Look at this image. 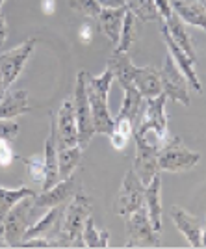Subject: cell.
Listing matches in <instances>:
<instances>
[{
	"label": "cell",
	"instance_id": "1",
	"mask_svg": "<svg viewBox=\"0 0 206 249\" xmlns=\"http://www.w3.org/2000/svg\"><path fill=\"white\" fill-rule=\"evenodd\" d=\"M93 203L86 194L78 192L76 196L67 203L65 212H63L62 227L56 234V240H52V246L60 248H86L82 238V231L86 219L91 216Z\"/></svg>",
	"mask_w": 206,
	"mask_h": 249
},
{
	"label": "cell",
	"instance_id": "2",
	"mask_svg": "<svg viewBox=\"0 0 206 249\" xmlns=\"http://www.w3.org/2000/svg\"><path fill=\"white\" fill-rule=\"evenodd\" d=\"M112 82H114V74L110 69H106L97 76L86 73V91L91 106L93 124L97 134L110 136V132L114 130V115L110 114L108 108V93Z\"/></svg>",
	"mask_w": 206,
	"mask_h": 249
},
{
	"label": "cell",
	"instance_id": "3",
	"mask_svg": "<svg viewBox=\"0 0 206 249\" xmlns=\"http://www.w3.org/2000/svg\"><path fill=\"white\" fill-rule=\"evenodd\" d=\"M165 103L167 95L162 93L154 99H143L139 115L134 124V136L151 143L164 145L167 140V115H165Z\"/></svg>",
	"mask_w": 206,
	"mask_h": 249
},
{
	"label": "cell",
	"instance_id": "4",
	"mask_svg": "<svg viewBox=\"0 0 206 249\" xmlns=\"http://www.w3.org/2000/svg\"><path fill=\"white\" fill-rule=\"evenodd\" d=\"M201 162V155L182 145L178 136L167 138L158 151V169L169 173H184L193 169Z\"/></svg>",
	"mask_w": 206,
	"mask_h": 249
},
{
	"label": "cell",
	"instance_id": "5",
	"mask_svg": "<svg viewBox=\"0 0 206 249\" xmlns=\"http://www.w3.org/2000/svg\"><path fill=\"white\" fill-rule=\"evenodd\" d=\"M72 106H74V115H76V124H78V145L86 149L93 140L95 124H93L91 106L86 91V71H78L76 82H74V93H72Z\"/></svg>",
	"mask_w": 206,
	"mask_h": 249
},
{
	"label": "cell",
	"instance_id": "6",
	"mask_svg": "<svg viewBox=\"0 0 206 249\" xmlns=\"http://www.w3.org/2000/svg\"><path fill=\"white\" fill-rule=\"evenodd\" d=\"M124 225H126V248L132 246H149V248H158L162 244L160 234L154 231L151 219L147 216V208L145 205L137 208L136 212L124 216Z\"/></svg>",
	"mask_w": 206,
	"mask_h": 249
},
{
	"label": "cell",
	"instance_id": "7",
	"mask_svg": "<svg viewBox=\"0 0 206 249\" xmlns=\"http://www.w3.org/2000/svg\"><path fill=\"white\" fill-rule=\"evenodd\" d=\"M34 197L35 196H28V197L21 199L2 219L4 238L8 242V246H19L22 242L24 231L30 227L28 219H30V216L34 214V208H35Z\"/></svg>",
	"mask_w": 206,
	"mask_h": 249
},
{
	"label": "cell",
	"instance_id": "8",
	"mask_svg": "<svg viewBox=\"0 0 206 249\" xmlns=\"http://www.w3.org/2000/svg\"><path fill=\"white\" fill-rule=\"evenodd\" d=\"M160 78H162V91L167 95V99L180 103L182 106H189V84L186 80L182 71L176 67L175 60L171 58V54L167 52L164 60V67L160 71Z\"/></svg>",
	"mask_w": 206,
	"mask_h": 249
},
{
	"label": "cell",
	"instance_id": "9",
	"mask_svg": "<svg viewBox=\"0 0 206 249\" xmlns=\"http://www.w3.org/2000/svg\"><path fill=\"white\" fill-rule=\"evenodd\" d=\"M143 201H145V184L137 178L134 169H130L124 175L121 192H119V196H117V199H115L114 203V214L124 218V216L136 212L137 208L143 207Z\"/></svg>",
	"mask_w": 206,
	"mask_h": 249
},
{
	"label": "cell",
	"instance_id": "10",
	"mask_svg": "<svg viewBox=\"0 0 206 249\" xmlns=\"http://www.w3.org/2000/svg\"><path fill=\"white\" fill-rule=\"evenodd\" d=\"M136 142V155H134V173L137 175V178L149 184L153 180V177L158 175V151L160 147L158 143H151V142H145L139 138H134Z\"/></svg>",
	"mask_w": 206,
	"mask_h": 249
},
{
	"label": "cell",
	"instance_id": "11",
	"mask_svg": "<svg viewBox=\"0 0 206 249\" xmlns=\"http://www.w3.org/2000/svg\"><path fill=\"white\" fill-rule=\"evenodd\" d=\"M34 49H35V39L30 37L19 47L0 54V73H2V78H4L8 88L19 78L22 67H24L26 60L32 56Z\"/></svg>",
	"mask_w": 206,
	"mask_h": 249
},
{
	"label": "cell",
	"instance_id": "12",
	"mask_svg": "<svg viewBox=\"0 0 206 249\" xmlns=\"http://www.w3.org/2000/svg\"><path fill=\"white\" fill-rule=\"evenodd\" d=\"M56 140H58V149L78 145V124H76L72 99H65L56 114Z\"/></svg>",
	"mask_w": 206,
	"mask_h": 249
},
{
	"label": "cell",
	"instance_id": "13",
	"mask_svg": "<svg viewBox=\"0 0 206 249\" xmlns=\"http://www.w3.org/2000/svg\"><path fill=\"white\" fill-rule=\"evenodd\" d=\"M160 34H162V37H164L167 52H169V54H171V58L175 60L176 67L182 71V74H184L186 80H188V84L195 89L197 93H201V91H203V86H201V80H199V76H197V73H195V62L197 60L189 58V56H188V54H186V52L182 51L175 41H173V37L169 36V32H167V28H165L164 21H162V26H160Z\"/></svg>",
	"mask_w": 206,
	"mask_h": 249
},
{
	"label": "cell",
	"instance_id": "14",
	"mask_svg": "<svg viewBox=\"0 0 206 249\" xmlns=\"http://www.w3.org/2000/svg\"><path fill=\"white\" fill-rule=\"evenodd\" d=\"M43 160H45V180L41 190H49L60 182V169H58V140H56V115H52L51 132L45 140L43 149Z\"/></svg>",
	"mask_w": 206,
	"mask_h": 249
},
{
	"label": "cell",
	"instance_id": "15",
	"mask_svg": "<svg viewBox=\"0 0 206 249\" xmlns=\"http://www.w3.org/2000/svg\"><path fill=\"white\" fill-rule=\"evenodd\" d=\"M143 205L147 208V216L151 219L154 231L158 234H162V231H164V225H162L164 208H162V178H160V175H154L149 184H145Z\"/></svg>",
	"mask_w": 206,
	"mask_h": 249
},
{
	"label": "cell",
	"instance_id": "16",
	"mask_svg": "<svg viewBox=\"0 0 206 249\" xmlns=\"http://www.w3.org/2000/svg\"><path fill=\"white\" fill-rule=\"evenodd\" d=\"M171 219L175 223V227L184 234V238L188 240V244L191 248H203V242H201V236H203V227H201V219L186 212L184 208L180 207H173L171 208Z\"/></svg>",
	"mask_w": 206,
	"mask_h": 249
},
{
	"label": "cell",
	"instance_id": "17",
	"mask_svg": "<svg viewBox=\"0 0 206 249\" xmlns=\"http://www.w3.org/2000/svg\"><path fill=\"white\" fill-rule=\"evenodd\" d=\"M72 196H74V177L71 175L69 178H63L49 190H43L39 196L35 194L34 203H35V208H52L67 203Z\"/></svg>",
	"mask_w": 206,
	"mask_h": 249
},
{
	"label": "cell",
	"instance_id": "18",
	"mask_svg": "<svg viewBox=\"0 0 206 249\" xmlns=\"http://www.w3.org/2000/svg\"><path fill=\"white\" fill-rule=\"evenodd\" d=\"M171 6L184 24L206 32V6L203 0H171Z\"/></svg>",
	"mask_w": 206,
	"mask_h": 249
},
{
	"label": "cell",
	"instance_id": "19",
	"mask_svg": "<svg viewBox=\"0 0 206 249\" xmlns=\"http://www.w3.org/2000/svg\"><path fill=\"white\" fill-rule=\"evenodd\" d=\"M134 86L141 93L143 99H154L162 93V78L160 71L154 67H136L134 69Z\"/></svg>",
	"mask_w": 206,
	"mask_h": 249
},
{
	"label": "cell",
	"instance_id": "20",
	"mask_svg": "<svg viewBox=\"0 0 206 249\" xmlns=\"http://www.w3.org/2000/svg\"><path fill=\"white\" fill-rule=\"evenodd\" d=\"M106 69H110L114 74V80L121 84V88H126L130 84H134V69L136 65L132 63L128 52H119L114 51L110 56V60L106 63Z\"/></svg>",
	"mask_w": 206,
	"mask_h": 249
},
{
	"label": "cell",
	"instance_id": "21",
	"mask_svg": "<svg viewBox=\"0 0 206 249\" xmlns=\"http://www.w3.org/2000/svg\"><path fill=\"white\" fill-rule=\"evenodd\" d=\"M28 112H30V104H28V93L24 89L6 91L0 101V119H15L17 115Z\"/></svg>",
	"mask_w": 206,
	"mask_h": 249
},
{
	"label": "cell",
	"instance_id": "22",
	"mask_svg": "<svg viewBox=\"0 0 206 249\" xmlns=\"http://www.w3.org/2000/svg\"><path fill=\"white\" fill-rule=\"evenodd\" d=\"M126 10H128L126 6H124V8H114V10H101L99 17H97L103 34L110 39V43H114V45L119 43L121 26H123Z\"/></svg>",
	"mask_w": 206,
	"mask_h": 249
},
{
	"label": "cell",
	"instance_id": "23",
	"mask_svg": "<svg viewBox=\"0 0 206 249\" xmlns=\"http://www.w3.org/2000/svg\"><path fill=\"white\" fill-rule=\"evenodd\" d=\"M165 28L169 32V36L173 37V41L182 49V51L189 56V58H193L197 60V52H195V47H193V43H191V37H189V34L186 30V24L182 22V19L176 15L175 11H173V15L171 17H167L164 21Z\"/></svg>",
	"mask_w": 206,
	"mask_h": 249
},
{
	"label": "cell",
	"instance_id": "24",
	"mask_svg": "<svg viewBox=\"0 0 206 249\" xmlns=\"http://www.w3.org/2000/svg\"><path fill=\"white\" fill-rule=\"evenodd\" d=\"M123 89H124V99H123V104H121V110H119V114H117L115 119H126V121H130L132 124H136V119L139 115V108H141V103H143V97L137 91V88H136L134 84L126 86Z\"/></svg>",
	"mask_w": 206,
	"mask_h": 249
},
{
	"label": "cell",
	"instance_id": "25",
	"mask_svg": "<svg viewBox=\"0 0 206 249\" xmlns=\"http://www.w3.org/2000/svg\"><path fill=\"white\" fill-rule=\"evenodd\" d=\"M82 147H63L58 149V169H60V180L69 178L71 175H74L76 167L82 160Z\"/></svg>",
	"mask_w": 206,
	"mask_h": 249
},
{
	"label": "cell",
	"instance_id": "26",
	"mask_svg": "<svg viewBox=\"0 0 206 249\" xmlns=\"http://www.w3.org/2000/svg\"><path fill=\"white\" fill-rule=\"evenodd\" d=\"M28 196H35V192L30 190L28 186H19V188L0 186V221L4 219V216H6L21 199L28 197Z\"/></svg>",
	"mask_w": 206,
	"mask_h": 249
},
{
	"label": "cell",
	"instance_id": "27",
	"mask_svg": "<svg viewBox=\"0 0 206 249\" xmlns=\"http://www.w3.org/2000/svg\"><path fill=\"white\" fill-rule=\"evenodd\" d=\"M126 8L134 13V17L139 22H162L154 0H126Z\"/></svg>",
	"mask_w": 206,
	"mask_h": 249
},
{
	"label": "cell",
	"instance_id": "28",
	"mask_svg": "<svg viewBox=\"0 0 206 249\" xmlns=\"http://www.w3.org/2000/svg\"><path fill=\"white\" fill-rule=\"evenodd\" d=\"M82 238L86 248H108V242H110V231H99L93 218L86 219L82 231Z\"/></svg>",
	"mask_w": 206,
	"mask_h": 249
},
{
	"label": "cell",
	"instance_id": "29",
	"mask_svg": "<svg viewBox=\"0 0 206 249\" xmlns=\"http://www.w3.org/2000/svg\"><path fill=\"white\" fill-rule=\"evenodd\" d=\"M136 22H137V19L134 17V13H132L130 10H126V13H124L123 26H121L119 43L115 45V51L128 52L130 49H132V45H134V41H136V36H137V30H136Z\"/></svg>",
	"mask_w": 206,
	"mask_h": 249
},
{
	"label": "cell",
	"instance_id": "30",
	"mask_svg": "<svg viewBox=\"0 0 206 249\" xmlns=\"http://www.w3.org/2000/svg\"><path fill=\"white\" fill-rule=\"evenodd\" d=\"M132 136H134V124L126 119H115L114 117V130L108 136L112 140L114 149H117V151L124 149Z\"/></svg>",
	"mask_w": 206,
	"mask_h": 249
},
{
	"label": "cell",
	"instance_id": "31",
	"mask_svg": "<svg viewBox=\"0 0 206 249\" xmlns=\"http://www.w3.org/2000/svg\"><path fill=\"white\" fill-rule=\"evenodd\" d=\"M21 160L24 162L26 169H28V175L32 177V180L37 182V184H43V180H45V160H43V155L21 156Z\"/></svg>",
	"mask_w": 206,
	"mask_h": 249
},
{
	"label": "cell",
	"instance_id": "32",
	"mask_svg": "<svg viewBox=\"0 0 206 249\" xmlns=\"http://www.w3.org/2000/svg\"><path fill=\"white\" fill-rule=\"evenodd\" d=\"M69 2V8L72 11H78L86 17H93L97 19L99 13H101V6L97 0H67Z\"/></svg>",
	"mask_w": 206,
	"mask_h": 249
},
{
	"label": "cell",
	"instance_id": "33",
	"mask_svg": "<svg viewBox=\"0 0 206 249\" xmlns=\"http://www.w3.org/2000/svg\"><path fill=\"white\" fill-rule=\"evenodd\" d=\"M19 136V124L13 119H0V140L13 142Z\"/></svg>",
	"mask_w": 206,
	"mask_h": 249
},
{
	"label": "cell",
	"instance_id": "34",
	"mask_svg": "<svg viewBox=\"0 0 206 249\" xmlns=\"http://www.w3.org/2000/svg\"><path fill=\"white\" fill-rule=\"evenodd\" d=\"M15 153H13V147H11L10 140H0V166L8 167L13 162Z\"/></svg>",
	"mask_w": 206,
	"mask_h": 249
},
{
	"label": "cell",
	"instance_id": "35",
	"mask_svg": "<svg viewBox=\"0 0 206 249\" xmlns=\"http://www.w3.org/2000/svg\"><path fill=\"white\" fill-rule=\"evenodd\" d=\"M21 248H51L52 240H47L45 236H34V238H26L19 244Z\"/></svg>",
	"mask_w": 206,
	"mask_h": 249
},
{
	"label": "cell",
	"instance_id": "36",
	"mask_svg": "<svg viewBox=\"0 0 206 249\" xmlns=\"http://www.w3.org/2000/svg\"><path fill=\"white\" fill-rule=\"evenodd\" d=\"M154 4H156L158 13H160V17H162V21H165L167 17H171V15H173L171 0H154Z\"/></svg>",
	"mask_w": 206,
	"mask_h": 249
},
{
	"label": "cell",
	"instance_id": "37",
	"mask_svg": "<svg viewBox=\"0 0 206 249\" xmlns=\"http://www.w3.org/2000/svg\"><path fill=\"white\" fill-rule=\"evenodd\" d=\"M101 10H114V8H124L126 0H97Z\"/></svg>",
	"mask_w": 206,
	"mask_h": 249
},
{
	"label": "cell",
	"instance_id": "38",
	"mask_svg": "<svg viewBox=\"0 0 206 249\" xmlns=\"http://www.w3.org/2000/svg\"><path fill=\"white\" fill-rule=\"evenodd\" d=\"M6 37H8V24H6V17L0 13V47L6 43Z\"/></svg>",
	"mask_w": 206,
	"mask_h": 249
},
{
	"label": "cell",
	"instance_id": "39",
	"mask_svg": "<svg viewBox=\"0 0 206 249\" xmlns=\"http://www.w3.org/2000/svg\"><path fill=\"white\" fill-rule=\"evenodd\" d=\"M41 10L47 15H52L56 10V0H41Z\"/></svg>",
	"mask_w": 206,
	"mask_h": 249
},
{
	"label": "cell",
	"instance_id": "40",
	"mask_svg": "<svg viewBox=\"0 0 206 249\" xmlns=\"http://www.w3.org/2000/svg\"><path fill=\"white\" fill-rule=\"evenodd\" d=\"M6 91H8V86H6L4 78H2V73H0V101H2V97L6 95Z\"/></svg>",
	"mask_w": 206,
	"mask_h": 249
},
{
	"label": "cell",
	"instance_id": "41",
	"mask_svg": "<svg viewBox=\"0 0 206 249\" xmlns=\"http://www.w3.org/2000/svg\"><path fill=\"white\" fill-rule=\"evenodd\" d=\"M0 246H8V242L4 238V225L0 223Z\"/></svg>",
	"mask_w": 206,
	"mask_h": 249
},
{
	"label": "cell",
	"instance_id": "42",
	"mask_svg": "<svg viewBox=\"0 0 206 249\" xmlns=\"http://www.w3.org/2000/svg\"><path fill=\"white\" fill-rule=\"evenodd\" d=\"M201 242H203V248H206V231H203V236H201Z\"/></svg>",
	"mask_w": 206,
	"mask_h": 249
},
{
	"label": "cell",
	"instance_id": "43",
	"mask_svg": "<svg viewBox=\"0 0 206 249\" xmlns=\"http://www.w3.org/2000/svg\"><path fill=\"white\" fill-rule=\"evenodd\" d=\"M4 2H6V0H0V8H2V4H4Z\"/></svg>",
	"mask_w": 206,
	"mask_h": 249
},
{
	"label": "cell",
	"instance_id": "44",
	"mask_svg": "<svg viewBox=\"0 0 206 249\" xmlns=\"http://www.w3.org/2000/svg\"><path fill=\"white\" fill-rule=\"evenodd\" d=\"M205 6H206V0H205Z\"/></svg>",
	"mask_w": 206,
	"mask_h": 249
},
{
	"label": "cell",
	"instance_id": "45",
	"mask_svg": "<svg viewBox=\"0 0 206 249\" xmlns=\"http://www.w3.org/2000/svg\"><path fill=\"white\" fill-rule=\"evenodd\" d=\"M203 2H205V0H203Z\"/></svg>",
	"mask_w": 206,
	"mask_h": 249
}]
</instances>
